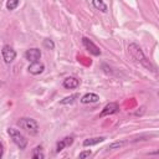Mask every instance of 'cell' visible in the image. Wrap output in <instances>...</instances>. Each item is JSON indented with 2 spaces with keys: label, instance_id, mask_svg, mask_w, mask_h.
Returning a JSON list of instances; mask_svg holds the SVG:
<instances>
[{
  "label": "cell",
  "instance_id": "cell-2",
  "mask_svg": "<svg viewBox=\"0 0 159 159\" xmlns=\"http://www.w3.org/2000/svg\"><path fill=\"white\" fill-rule=\"evenodd\" d=\"M17 125L30 134H36L39 132V124L32 118H20L17 120Z\"/></svg>",
  "mask_w": 159,
  "mask_h": 159
},
{
  "label": "cell",
  "instance_id": "cell-11",
  "mask_svg": "<svg viewBox=\"0 0 159 159\" xmlns=\"http://www.w3.org/2000/svg\"><path fill=\"white\" fill-rule=\"evenodd\" d=\"M78 84H80V81L76 77H67L63 81V87L65 88H68V89L76 88V87H78Z\"/></svg>",
  "mask_w": 159,
  "mask_h": 159
},
{
  "label": "cell",
  "instance_id": "cell-8",
  "mask_svg": "<svg viewBox=\"0 0 159 159\" xmlns=\"http://www.w3.org/2000/svg\"><path fill=\"white\" fill-rule=\"evenodd\" d=\"M45 70V66L41 63V62H32L30 66H29V72L32 73V75H40L42 71Z\"/></svg>",
  "mask_w": 159,
  "mask_h": 159
},
{
  "label": "cell",
  "instance_id": "cell-20",
  "mask_svg": "<svg viewBox=\"0 0 159 159\" xmlns=\"http://www.w3.org/2000/svg\"><path fill=\"white\" fill-rule=\"evenodd\" d=\"M2 154H4V147H2V144L0 143V159L2 158Z\"/></svg>",
  "mask_w": 159,
  "mask_h": 159
},
{
  "label": "cell",
  "instance_id": "cell-4",
  "mask_svg": "<svg viewBox=\"0 0 159 159\" xmlns=\"http://www.w3.org/2000/svg\"><path fill=\"white\" fill-rule=\"evenodd\" d=\"M82 43H83V46L86 47V50H87L88 52H91L92 55H94V56H99V55H101L99 47H98L92 40H89V39H87V37H83V39H82Z\"/></svg>",
  "mask_w": 159,
  "mask_h": 159
},
{
  "label": "cell",
  "instance_id": "cell-18",
  "mask_svg": "<svg viewBox=\"0 0 159 159\" xmlns=\"http://www.w3.org/2000/svg\"><path fill=\"white\" fill-rule=\"evenodd\" d=\"M43 47L47 48V50H53L55 48V43H53L52 40L46 39V40H43Z\"/></svg>",
  "mask_w": 159,
  "mask_h": 159
},
{
  "label": "cell",
  "instance_id": "cell-12",
  "mask_svg": "<svg viewBox=\"0 0 159 159\" xmlns=\"http://www.w3.org/2000/svg\"><path fill=\"white\" fill-rule=\"evenodd\" d=\"M106 138L104 137H94V138H88L83 140V147H91V145H96L98 143H102Z\"/></svg>",
  "mask_w": 159,
  "mask_h": 159
},
{
  "label": "cell",
  "instance_id": "cell-5",
  "mask_svg": "<svg viewBox=\"0 0 159 159\" xmlns=\"http://www.w3.org/2000/svg\"><path fill=\"white\" fill-rule=\"evenodd\" d=\"M1 53H2V58H4V61H5L6 63H11V62L15 60V57H16L15 50H14L11 46H9V45H5V46L2 47Z\"/></svg>",
  "mask_w": 159,
  "mask_h": 159
},
{
  "label": "cell",
  "instance_id": "cell-15",
  "mask_svg": "<svg viewBox=\"0 0 159 159\" xmlns=\"http://www.w3.org/2000/svg\"><path fill=\"white\" fill-rule=\"evenodd\" d=\"M45 155H43V152L41 150V147H36L34 149V153H32V158L31 159H43Z\"/></svg>",
  "mask_w": 159,
  "mask_h": 159
},
{
  "label": "cell",
  "instance_id": "cell-1",
  "mask_svg": "<svg viewBox=\"0 0 159 159\" xmlns=\"http://www.w3.org/2000/svg\"><path fill=\"white\" fill-rule=\"evenodd\" d=\"M128 52L130 53V56H132V58H133L134 61H137V62L144 65V66L148 67V68L150 67V63L147 61V58H145V56H144L142 48H140L137 43H130V45L128 46Z\"/></svg>",
  "mask_w": 159,
  "mask_h": 159
},
{
  "label": "cell",
  "instance_id": "cell-9",
  "mask_svg": "<svg viewBox=\"0 0 159 159\" xmlns=\"http://www.w3.org/2000/svg\"><path fill=\"white\" fill-rule=\"evenodd\" d=\"M99 101V97H98V94H96V93H86L84 96H82V98H81V102L83 103V104H87V103H96V102H98Z\"/></svg>",
  "mask_w": 159,
  "mask_h": 159
},
{
  "label": "cell",
  "instance_id": "cell-6",
  "mask_svg": "<svg viewBox=\"0 0 159 159\" xmlns=\"http://www.w3.org/2000/svg\"><path fill=\"white\" fill-rule=\"evenodd\" d=\"M117 112H119V106L116 103V102H111V103H108V104H106V107L102 109V112H101V117H104V116H109V114H114V113H117Z\"/></svg>",
  "mask_w": 159,
  "mask_h": 159
},
{
  "label": "cell",
  "instance_id": "cell-19",
  "mask_svg": "<svg viewBox=\"0 0 159 159\" xmlns=\"http://www.w3.org/2000/svg\"><path fill=\"white\" fill-rule=\"evenodd\" d=\"M89 155H91V150H83V152L80 153L78 159H86V158H88Z\"/></svg>",
  "mask_w": 159,
  "mask_h": 159
},
{
  "label": "cell",
  "instance_id": "cell-14",
  "mask_svg": "<svg viewBox=\"0 0 159 159\" xmlns=\"http://www.w3.org/2000/svg\"><path fill=\"white\" fill-rule=\"evenodd\" d=\"M77 98H80V94L78 93H75V94H71L63 99H61V104H68V103H73Z\"/></svg>",
  "mask_w": 159,
  "mask_h": 159
},
{
  "label": "cell",
  "instance_id": "cell-17",
  "mask_svg": "<svg viewBox=\"0 0 159 159\" xmlns=\"http://www.w3.org/2000/svg\"><path fill=\"white\" fill-rule=\"evenodd\" d=\"M124 145V142L123 140H120V142H113L112 144H109L108 145V150H113V149H118V148H120V147H123Z\"/></svg>",
  "mask_w": 159,
  "mask_h": 159
},
{
  "label": "cell",
  "instance_id": "cell-10",
  "mask_svg": "<svg viewBox=\"0 0 159 159\" xmlns=\"http://www.w3.org/2000/svg\"><path fill=\"white\" fill-rule=\"evenodd\" d=\"M72 143H73V138H72V137H66V138L61 139V140L57 143V145H56V152L60 153L65 147H68V145H71Z\"/></svg>",
  "mask_w": 159,
  "mask_h": 159
},
{
  "label": "cell",
  "instance_id": "cell-7",
  "mask_svg": "<svg viewBox=\"0 0 159 159\" xmlns=\"http://www.w3.org/2000/svg\"><path fill=\"white\" fill-rule=\"evenodd\" d=\"M40 57H41V51L39 48H30L25 52V58L27 61H30L31 63L37 62V60H40Z\"/></svg>",
  "mask_w": 159,
  "mask_h": 159
},
{
  "label": "cell",
  "instance_id": "cell-3",
  "mask_svg": "<svg viewBox=\"0 0 159 159\" xmlns=\"http://www.w3.org/2000/svg\"><path fill=\"white\" fill-rule=\"evenodd\" d=\"M7 134L10 135V138L12 139V142L20 148V149H24L27 144V139L20 133V130L15 129V128H9L7 129Z\"/></svg>",
  "mask_w": 159,
  "mask_h": 159
},
{
  "label": "cell",
  "instance_id": "cell-13",
  "mask_svg": "<svg viewBox=\"0 0 159 159\" xmlns=\"http://www.w3.org/2000/svg\"><path fill=\"white\" fill-rule=\"evenodd\" d=\"M92 4H93V6L97 9V10H101L102 12H107V5L103 2V1H98V0H94V1H92Z\"/></svg>",
  "mask_w": 159,
  "mask_h": 159
},
{
  "label": "cell",
  "instance_id": "cell-16",
  "mask_svg": "<svg viewBox=\"0 0 159 159\" xmlns=\"http://www.w3.org/2000/svg\"><path fill=\"white\" fill-rule=\"evenodd\" d=\"M19 1L17 0H9L7 2H6V9L7 10H15L17 6H19Z\"/></svg>",
  "mask_w": 159,
  "mask_h": 159
}]
</instances>
